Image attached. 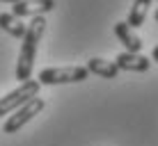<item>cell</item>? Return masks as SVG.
<instances>
[{
	"mask_svg": "<svg viewBox=\"0 0 158 146\" xmlns=\"http://www.w3.org/2000/svg\"><path fill=\"white\" fill-rule=\"evenodd\" d=\"M44 30H46V18L44 16H35L30 21L28 30L23 37V46L19 53V62H16V80L19 82H28L32 75V66H35V55H37V46H39Z\"/></svg>",
	"mask_w": 158,
	"mask_h": 146,
	"instance_id": "1",
	"label": "cell"
},
{
	"mask_svg": "<svg viewBox=\"0 0 158 146\" xmlns=\"http://www.w3.org/2000/svg\"><path fill=\"white\" fill-rule=\"evenodd\" d=\"M39 87H41L39 80H28V82H21V87L9 91L7 96H2V98H0V116L12 114V112H16L19 107H23L28 101L37 98Z\"/></svg>",
	"mask_w": 158,
	"mask_h": 146,
	"instance_id": "2",
	"label": "cell"
},
{
	"mask_svg": "<svg viewBox=\"0 0 158 146\" xmlns=\"http://www.w3.org/2000/svg\"><path fill=\"white\" fill-rule=\"evenodd\" d=\"M89 78L87 66H57L44 69L39 73V85H67V82H83Z\"/></svg>",
	"mask_w": 158,
	"mask_h": 146,
	"instance_id": "3",
	"label": "cell"
},
{
	"mask_svg": "<svg viewBox=\"0 0 158 146\" xmlns=\"http://www.w3.org/2000/svg\"><path fill=\"white\" fill-rule=\"evenodd\" d=\"M44 107H46V103H44L41 98H32V101H28L23 107H19L14 114H9V119L5 121V126H2V132H7V135L19 132L21 128H23L25 123L30 121V119H35L37 114H39Z\"/></svg>",
	"mask_w": 158,
	"mask_h": 146,
	"instance_id": "4",
	"label": "cell"
},
{
	"mask_svg": "<svg viewBox=\"0 0 158 146\" xmlns=\"http://www.w3.org/2000/svg\"><path fill=\"white\" fill-rule=\"evenodd\" d=\"M55 7V0H19L12 5V14L23 18V16H44L46 12Z\"/></svg>",
	"mask_w": 158,
	"mask_h": 146,
	"instance_id": "5",
	"label": "cell"
},
{
	"mask_svg": "<svg viewBox=\"0 0 158 146\" xmlns=\"http://www.w3.org/2000/svg\"><path fill=\"white\" fill-rule=\"evenodd\" d=\"M115 64H117V69H122V71L142 73V71H147V69L151 66V59L144 57L142 53H119L115 57Z\"/></svg>",
	"mask_w": 158,
	"mask_h": 146,
	"instance_id": "6",
	"label": "cell"
},
{
	"mask_svg": "<svg viewBox=\"0 0 158 146\" xmlns=\"http://www.w3.org/2000/svg\"><path fill=\"white\" fill-rule=\"evenodd\" d=\"M115 34H117V39L124 44L126 53H140V50H142V39L133 34V28H131L126 21L115 23Z\"/></svg>",
	"mask_w": 158,
	"mask_h": 146,
	"instance_id": "7",
	"label": "cell"
},
{
	"mask_svg": "<svg viewBox=\"0 0 158 146\" xmlns=\"http://www.w3.org/2000/svg\"><path fill=\"white\" fill-rule=\"evenodd\" d=\"M0 28H2L7 34H12L14 39H23L25 37V30H28V25L23 23V21L19 18V16L14 14H0Z\"/></svg>",
	"mask_w": 158,
	"mask_h": 146,
	"instance_id": "8",
	"label": "cell"
},
{
	"mask_svg": "<svg viewBox=\"0 0 158 146\" xmlns=\"http://www.w3.org/2000/svg\"><path fill=\"white\" fill-rule=\"evenodd\" d=\"M87 71L101 75V78L112 80V78H117L119 69H117V64H115V62H108V59H101V57H92L89 62H87Z\"/></svg>",
	"mask_w": 158,
	"mask_h": 146,
	"instance_id": "9",
	"label": "cell"
},
{
	"mask_svg": "<svg viewBox=\"0 0 158 146\" xmlns=\"http://www.w3.org/2000/svg\"><path fill=\"white\" fill-rule=\"evenodd\" d=\"M151 2H154V0H133V7H131V14H128V21H126L131 28H140V25L144 23Z\"/></svg>",
	"mask_w": 158,
	"mask_h": 146,
	"instance_id": "10",
	"label": "cell"
},
{
	"mask_svg": "<svg viewBox=\"0 0 158 146\" xmlns=\"http://www.w3.org/2000/svg\"><path fill=\"white\" fill-rule=\"evenodd\" d=\"M151 59H156V62H158V46H154V50H151Z\"/></svg>",
	"mask_w": 158,
	"mask_h": 146,
	"instance_id": "11",
	"label": "cell"
},
{
	"mask_svg": "<svg viewBox=\"0 0 158 146\" xmlns=\"http://www.w3.org/2000/svg\"><path fill=\"white\" fill-rule=\"evenodd\" d=\"M2 2H12L14 5V2H19V0H2Z\"/></svg>",
	"mask_w": 158,
	"mask_h": 146,
	"instance_id": "12",
	"label": "cell"
},
{
	"mask_svg": "<svg viewBox=\"0 0 158 146\" xmlns=\"http://www.w3.org/2000/svg\"><path fill=\"white\" fill-rule=\"evenodd\" d=\"M156 21H158V9H156Z\"/></svg>",
	"mask_w": 158,
	"mask_h": 146,
	"instance_id": "13",
	"label": "cell"
}]
</instances>
